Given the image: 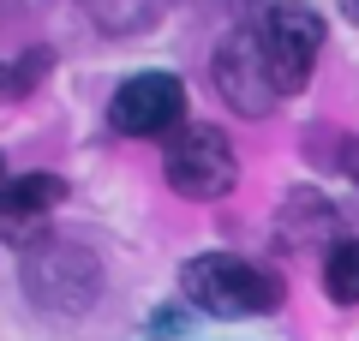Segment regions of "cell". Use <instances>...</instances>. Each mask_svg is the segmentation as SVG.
<instances>
[{
	"label": "cell",
	"instance_id": "cell-8",
	"mask_svg": "<svg viewBox=\"0 0 359 341\" xmlns=\"http://www.w3.org/2000/svg\"><path fill=\"white\" fill-rule=\"evenodd\" d=\"M347 6H353V13H359V0H347Z\"/></svg>",
	"mask_w": 359,
	"mask_h": 341
},
{
	"label": "cell",
	"instance_id": "cell-2",
	"mask_svg": "<svg viewBox=\"0 0 359 341\" xmlns=\"http://www.w3.org/2000/svg\"><path fill=\"white\" fill-rule=\"evenodd\" d=\"M233 180H240V156H233V144L222 138L216 126L174 132V144H168V186H174L180 198L210 203V198H222V192H233Z\"/></svg>",
	"mask_w": 359,
	"mask_h": 341
},
{
	"label": "cell",
	"instance_id": "cell-5",
	"mask_svg": "<svg viewBox=\"0 0 359 341\" xmlns=\"http://www.w3.org/2000/svg\"><path fill=\"white\" fill-rule=\"evenodd\" d=\"M216 90H222L228 108L252 114V120L276 108L282 90H276V72H269V54H264V36L257 30H233L216 48Z\"/></svg>",
	"mask_w": 359,
	"mask_h": 341
},
{
	"label": "cell",
	"instance_id": "cell-1",
	"mask_svg": "<svg viewBox=\"0 0 359 341\" xmlns=\"http://www.w3.org/2000/svg\"><path fill=\"white\" fill-rule=\"evenodd\" d=\"M180 288H186L192 305H204L216 317H257V312L282 305V281L269 276L264 264H245V258H228V252L192 258L180 269Z\"/></svg>",
	"mask_w": 359,
	"mask_h": 341
},
{
	"label": "cell",
	"instance_id": "cell-6",
	"mask_svg": "<svg viewBox=\"0 0 359 341\" xmlns=\"http://www.w3.org/2000/svg\"><path fill=\"white\" fill-rule=\"evenodd\" d=\"M60 198H66V180H54V174H18L13 186H0V234H6V240L30 234Z\"/></svg>",
	"mask_w": 359,
	"mask_h": 341
},
{
	"label": "cell",
	"instance_id": "cell-7",
	"mask_svg": "<svg viewBox=\"0 0 359 341\" xmlns=\"http://www.w3.org/2000/svg\"><path fill=\"white\" fill-rule=\"evenodd\" d=\"M323 293L341 300V305H359V240L330 246V258H323Z\"/></svg>",
	"mask_w": 359,
	"mask_h": 341
},
{
	"label": "cell",
	"instance_id": "cell-4",
	"mask_svg": "<svg viewBox=\"0 0 359 341\" xmlns=\"http://www.w3.org/2000/svg\"><path fill=\"white\" fill-rule=\"evenodd\" d=\"M318 48H323V18L299 0H282L269 6V25H264V54H269V72H276V90L294 96L306 90L311 66H318Z\"/></svg>",
	"mask_w": 359,
	"mask_h": 341
},
{
	"label": "cell",
	"instance_id": "cell-3",
	"mask_svg": "<svg viewBox=\"0 0 359 341\" xmlns=\"http://www.w3.org/2000/svg\"><path fill=\"white\" fill-rule=\"evenodd\" d=\"M108 120H114V132H126V138H168V132H180V120H186V84H180L174 72H138V78H126V84L114 90Z\"/></svg>",
	"mask_w": 359,
	"mask_h": 341
}]
</instances>
